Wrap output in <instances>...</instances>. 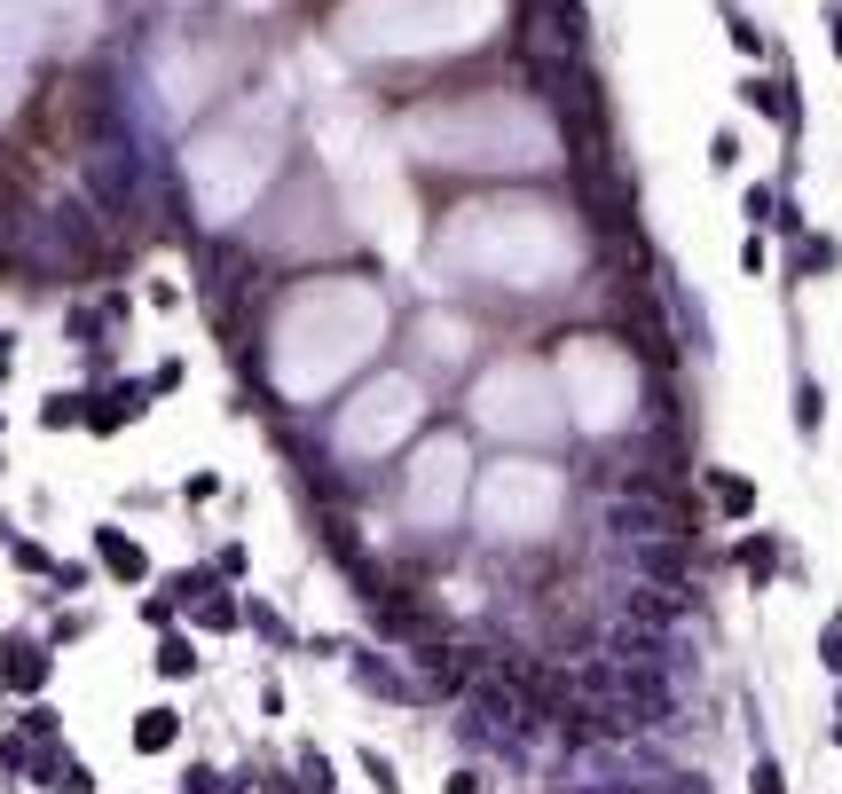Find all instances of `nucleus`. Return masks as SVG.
I'll list each match as a JSON object with an SVG mask.
<instances>
[{
	"label": "nucleus",
	"mask_w": 842,
	"mask_h": 794,
	"mask_svg": "<svg viewBox=\"0 0 842 794\" xmlns=\"http://www.w3.org/2000/svg\"><path fill=\"white\" fill-rule=\"evenodd\" d=\"M88 197H95L103 213H126V197H134V165H126V157H103V165L88 173Z\"/></svg>",
	"instance_id": "obj_1"
},
{
	"label": "nucleus",
	"mask_w": 842,
	"mask_h": 794,
	"mask_svg": "<svg viewBox=\"0 0 842 794\" xmlns=\"http://www.w3.org/2000/svg\"><path fill=\"white\" fill-rule=\"evenodd\" d=\"M0 661H9V684H24V692L48 676V653L40 645H0Z\"/></svg>",
	"instance_id": "obj_2"
},
{
	"label": "nucleus",
	"mask_w": 842,
	"mask_h": 794,
	"mask_svg": "<svg viewBox=\"0 0 842 794\" xmlns=\"http://www.w3.org/2000/svg\"><path fill=\"white\" fill-rule=\"evenodd\" d=\"M174 732H182V724H174V716L158 709V716H142V724H134V747H150V755H158V747L174 740Z\"/></svg>",
	"instance_id": "obj_3"
},
{
	"label": "nucleus",
	"mask_w": 842,
	"mask_h": 794,
	"mask_svg": "<svg viewBox=\"0 0 842 794\" xmlns=\"http://www.w3.org/2000/svg\"><path fill=\"white\" fill-rule=\"evenodd\" d=\"M103 559H111L119 574H142V559H134V543H126V536H103Z\"/></svg>",
	"instance_id": "obj_4"
},
{
	"label": "nucleus",
	"mask_w": 842,
	"mask_h": 794,
	"mask_svg": "<svg viewBox=\"0 0 842 794\" xmlns=\"http://www.w3.org/2000/svg\"><path fill=\"white\" fill-rule=\"evenodd\" d=\"M717 496H724V511H748V480H732V472H717Z\"/></svg>",
	"instance_id": "obj_5"
},
{
	"label": "nucleus",
	"mask_w": 842,
	"mask_h": 794,
	"mask_svg": "<svg viewBox=\"0 0 842 794\" xmlns=\"http://www.w3.org/2000/svg\"><path fill=\"white\" fill-rule=\"evenodd\" d=\"M197 622H205V630H229V622H236V605H229V598H213V605H197Z\"/></svg>",
	"instance_id": "obj_6"
},
{
	"label": "nucleus",
	"mask_w": 842,
	"mask_h": 794,
	"mask_svg": "<svg viewBox=\"0 0 842 794\" xmlns=\"http://www.w3.org/2000/svg\"><path fill=\"white\" fill-rule=\"evenodd\" d=\"M190 794H229V778H213V771H197V778H190Z\"/></svg>",
	"instance_id": "obj_7"
},
{
	"label": "nucleus",
	"mask_w": 842,
	"mask_h": 794,
	"mask_svg": "<svg viewBox=\"0 0 842 794\" xmlns=\"http://www.w3.org/2000/svg\"><path fill=\"white\" fill-rule=\"evenodd\" d=\"M755 794H780V771L772 763H755Z\"/></svg>",
	"instance_id": "obj_8"
},
{
	"label": "nucleus",
	"mask_w": 842,
	"mask_h": 794,
	"mask_svg": "<svg viewBox=\"0 0 842 794\" xmlns=\"http://www.w3.org/2000/svg\"><path fill=\"white\" fill-rule=\"evenodd\" d=\"M826 661H834V669H842V622H834V630H826Z\"/></svg>",
	"instance_id": "obj_9"
},
{
	"label": "nucleus",
	"mask_w": 842,
	"mask_h": 794,
	"mask_svg": "<svg viewBox=\"0 0 842 794\" xmlns=\"http://www.w3.org/2000/svg\"><path fill=\"white\" fill-rule=\"evenodd\" d=\"M834 48H842V17H834Z\"/></svg>",
	"instance_id": "obj_10"
}]
</instances>
